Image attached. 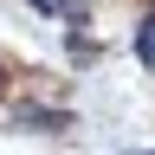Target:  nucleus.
Here are the masks:
<instances>
[{"instance_id": "f257e3e1", "label": "nucleus", "mask_w": 155, "mask_h": 155, "mask_svg": "<svg viewBox=\"0 0 155 155\" xmlns=\"http://www.w3.org/2000/svg\"><path fill=\"white\" fill-rule=\"evenodd\" d=\"M136 58H142V65H155V19H142V26H136Z\"/></svg>"}, {"instance_id": "f03ea898", "label": "nucleus", "mask_w": 155, "mask_h": 155, "mask_svg": "<svg viewBox=\"0 0 155 155\" xmlns=\"http://www.w3.org/2000/svg\"><path fill=\"white\" fill-rule=\"evenodd\" d=\"M32 7H39V13H58V7H65V0H32Z\"/></svg>"}]
</instances>
